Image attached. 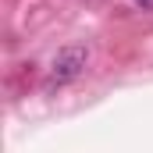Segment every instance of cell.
Instances as JSON below:
<instances>
[{
    "instance_id": "obj_2",
    "label": "cell",
    "mask_w": 153,
    "mask_h": 153,
    "mask_svg": "<svg viewBox=\"0 0 153 153\" xmlns=\"http://www.w3.org/2000/svg\"><path fill=\"white\" fill-rule=\"evenodd\" d=\"M135 7H143V11H153V0H132Z\"/></svg>"
},
{
    "instance_id": "obj_1",
    "label": "cell",
    "mask_w": 153,
    "mask_h": 153,
    "mask_svg": "<svg viewBox=\"0 0 153 153\" xmlns=\"http://www.w3.org/2000/svg\"><path fill=\"white\" fill-rule=\"evenodd\" d=\"M85 64H89V50L85 46H64L57 57H53V64H50V75H46V89H61V85H68V82H75L82 71H85Z\"/></svg>"
}]
</instances>
